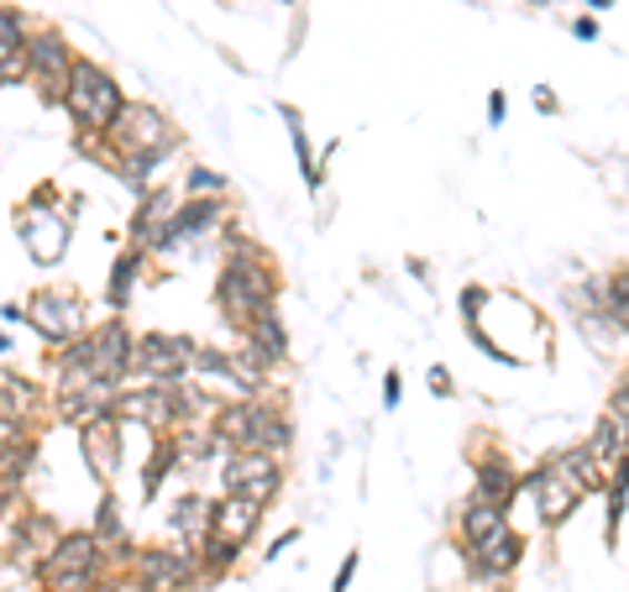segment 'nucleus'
Wrapping results in <instances>:
<instances>
[{
	"instance_id": "1",
	"label": "nucleus",
	"mask_w": 629,
	"mask_h": 592,
	"mask_svg": "<svg viewBox=\"0 0 629 592\" xmlns=\"http://www.w3.org/2000/svg\"><path fill=\"white\" fill-rule=\"evenodd\" d=\"M273 299H278L273 262L262 258L252 241H231V262L221 268V283H216V310L237 331H247L262 310H273Z\"/></svg>"
},
{
	"instance_id": "2",
	"label": "nucleus",
	"mask_w": 629,
	"mask_h": 592,
	"mask_svg": "<svg viewBox=\"0 0 629 592\" xmlns=\"http://www.w3.org/2000/svg\"><path fill=\"white\" fill-rule=\"evenodd\" d=\"M58 100H63V111L74 116L79 131H106L111 116L127 106V100H121V84H116L100 63H90V58H74V69L63 79Z\"/></svg>"
},
{
	"instance_id": "3",
	"label": "nucleus",
	"mask_w": 629,
	"mask_h": 592,
	"mask_svg": "<svg viewBox=\"0 0 629 592\" xmlns=\"http://www.w3.org/2000/svg\"><path fill=\"white\" fill-rule=\"evenodd\" d=\"M100 561H106V545L94 540V530H74V535H58L48 545V555L38 561V576L48 592H90L100 582Z\"/></svg>"
},
{
	"instance_id": "4",
	"label": "nucleus",
	"mask_w": 629,
	"mask_h": 592,
	"mask_svg": "<svg viewBox=\"0 0 629 592\" xmlns=\"http://www.w3.org/2000/svg\"><path fill=\"white\" fill-rule=\"evenodd\" d=\"M194 341L189 335H173V331H148V335H131V368L127 378L137 383H179L194 362Z\"/></svg>"
},
{
	"instance_id": "5",
	"label": "nucleus",
	"mask_w": 629,
	"mask_h": 592,
	"mask_svg": "<svg viewBox=\"0 0 629 592\" xmlns=\"http://www.w3.org/2000/svg\"><path fill=\"white\" fill-rule=\"evenodd\" d=\"M116 152H173V127H168V116L148 100H137V106H121L111 116V127H106Z\"/></svg>"
},
{
	"instance_id": "6",
	"label": "nucleus",
	"mask_w": 629,
	"mask_h": 592,
	"mask_svg": "<svg viewBox=\"0 0 629 592\" xmlns=\"http://www.w3.org/2000/svg\"><path fill=\"white\" fill-rule=\"evenodd\" d=\"M278 488H283V466L268 451H237L231 466H226V493L258 503V509H268L278 499Z\"/></svg>"
},
{
	"instance_id": "7",
	"label": "nucleus",
	"mask_w": 629,
	"mask_h": 592,
	"mask_svg": "<svg viewBox=\"0 0 629 592\" xmlns=\"http://www.w3.org/2000/svg\"><path fill=\"white\" fill-rule=\"evenodd\" d=\"M21 320H27L42 341H53V347H63V341H74V335L84 331V310H79V299L63 294V289H38L32 304L21 310Z\"/></svg>"
},
{
	"instance_id": "8",
	"label": "nucleus",
	"mask_w": 629,
	"mask_h": 592,
	"mask_svg": "<svg viewBox=\"0 0 629 592\" xmlns=\"http://www.w3.org/2000/svg\"><path fill=\"white\" fill-rule=\"evenodd\" d=\"M194 572H200L194 545H152L137 555V588L142 592H179L194 582Z\"/></svg>"
},
{
	"instance_id": "9",
	"label": "nucleus",
	"mask_w": 629,
	"mask_h": 592,
	"mask_svg": "<svg viewBox=\"0 0 629 592\" xmlns=\"http://www.w3.org/2000/svg\"><path fill=\"white\" fill-rule=\"evenodd\" d=\"M69 69H74V48H69V38H63V32H53V27L27 32V79H38L42 90L58 100V90H63Z\"/></svg>"
},
{
	"instance_id": "10",
	"label": "nucleus",
	"mask_w": 629,
	"mask_h": 592,
	"mask_svg": "<svg viewBox=\"0 0 629 592\" xmlns=\"http://www.w3.org/2000/svg\"><path fill=\"white\" fill-rule=\"evenodd\" d=\"M530 488H536L540 519H546V524H561V519H572V509L582 503V482L572 478V466L561 462V456L540 462L536 472H530Z\"/></svg>"
},
{
	"instance_id": "11",
	"label": "nucleus",
	"mask_w": 629,
	"mask_h": 592,
	"mask_svg": "<svg viewBox=\"0 0 629 592\" xmlns=\"http://www.w3.org/2000/svg\"><path fill=\"white\" fill-rule=\"evenodd\" d=\"M111 420L127 425H173V389L168 383H137V389H116L111 393Z\"/></svg>"
},
{
	"instance_id": "12",
	"label": "nucleus",
	"mask_w": 629,
	"mask_h": 592,
	"mask_svg": "<svg viewBox=\"0 0 629 592\" xmlns=\"http://www.w3.org/2000/svg\"><path fill=\"white\" fill-rule=\"evenodd\" d=\"M84 357H90L94 378H111V383H121L127 368H131V331L121 325V320L100 325V331H84Z\"/></svg>"
},
{
	"instance_id": "13",
	"label": "nucleus",
	"mask_w": 629,
	"mask_h": 592,
	"mask_svg": "<svg viewBox=\"0 0 629 592\" xmlns=\"http://www.w3.org/2000/svg\"><path fill=\"white\" fill-rule=\"evenodd\" d=\"M111 393H116L111 378H90V383H79V389H63V393H58V414H63L69 425H90V420H106V414H111Z\"/></svg>"
},
{
	"instance_id": "14",
	"label": "nucleus",
	"mask_w": 629,
	"mask_h": 592,
	"mask_svg": "<svg viewBox=\"0 0 629 592\" xmlns=\"http://www.w3.org/2000/svg\"><path fill=\"white\" fill-rule=\"evenodd\" d=\"M27 79V17L17 6H0V84L11 90Z\"/></svg>"
},
{
	"instance_id": "15",
	"label": "nucleus",
	"mask_w": 629,
	"mask_h": 592,
	"mask_svg": "<svg viewBox=\"0 0 629 592\" xmlns=\"http://www.w3.org/2000/svg\"><path fill=\"white\" fill-rule=\"evenodd\" d=\"M467 561H472V576H509L519 566V555H525V540L515 535V530H499L493 540H482V545H472V551H462Z\"/></svg>"
},
{
	"instance_id": "16",
	"label": "nucleus",
	"mask_w": 629,
	"mask_h": 592,
	"mask_svg": "<svg viewBox=\"0 0 629 592\" xmlns=\"http://www.w3.org/2000/svg\"><path fill=\"white\" fill-rule=\"evenodd\" d=\"M258 524H262V509L237 499V493H226L221 503H210V535H226V540H237V545H247V540L258 535Z\"/></svg>"
},
{
	"instance_id": "17",
	"label": "nucleus",
	"mask_w": 629,
	"mask_h": 592,
	"mask_svg": "<svg viewBox=\"0 0 629 592\" xmlns=\"http://www.w3.org/2000/svg\"><path fill=\"white\" fill-rule=\"evenodd\" d=\"M79 441H84V456H90V472L94 478H111L116 462H121V420H90L79 425Z\"/></svg>"
},
{
	"instance_id": "18",
	"label": "nucleus",
	"mask_w": 629,
	"mask_h": 592,
	"mask_svg": "<svg viewBox=\"0 0 629 592\" xmlns=\"http://www.w3.org/2000/svg\"><path fill=\"white\" fill-rule=\"evenodd\" d=\"M294 445V425H289V414L278 404H268V399H258L252 404V441H247V451H268V456H283Z\"/></svg>"
},
{
	"instance_id": "19",
	"label": "nucleus",
	"mask_w": 629,
	"mask_h": 592,
	"mask_svg": "<svg viewBox=\"0 0 629 592\" xmlns=\"http://www.w3.org/2000/svg\"><path fill=\"white\" fill-rule=\"evenodd\" d=\"M247 357H258L268 372H273L278 362L289 357V335H283V320H278V310H262V315L247 325Z\"/></svg>"
},
{
	"instance_id": "20",
	"label": "nucleus",
	"mask_w": 629,
	"mask_h": 592,
	"mask_svg": "<svg viewBox=\"0 0 629 592\" xmlns=\"http://www.w3.org/2000/svg\"><path fill=\"white\" fill-rule=\"evenodd\" d=\"M221 210H226L221 194H210V200H189V204H179V210H173V221H168V241L179 247L184 237H200V231H210V225L221 221Z\"/></svg>"
},
{
	"instance_id": "21",
	"label": "nucleus",
	"mask_w": 629,
	"mask_h": 592,
	"mask_svg": "<svg viewBox=\"0 0 629 592\" xmlns=\"http://www.w3.org/2000/svg\"><path fill=\"white\" fill-rule=\"evenodd\" d=\"M515 493H519V472H515V466L503 462V456H482V462H478V493H472V499L509 509Z\"/></svg>"
},
{
	"instance_id": "22",
	"label": "nucleus",
	"mask_w": 629,
	"mask_h": 592,
	"mask_svg": "<svg viewBox=\"0 0 629 592\" xmlns=\"http://www.w3.org/2000/svg\"><path fill=\"white\" fill-rule=\"evenodd\" d=\"M168 530L179 535V545H200V540L210 535V499L184 493V499L173 503V514H168Z\"/></svg>"
},
{
	"instance_id": "23",
	"label": "nucleus",
	"mask_w": 629,
	"mask_h": 592,
	"mask_svg": "<svg viewBox=\"0 0 629 592\" xmlns=\"http://www.w3.org/2000/svg\"><path fill=\"white\" fill-rule=\"evenodd\" d=\"M499 530H509V509L482 503V499H472L462 509V551H472V545H482V540H493Z\"/></svg>"
},
{
	"instance_id": "24",
	"label": "nucleus",
	"mask_w": 629,
	"mask_h": 592,
	"mask_svg": "<svg viewBox=\"0 0 629 592\" xmlns=\"http://www.w3.org/2000/svg\"><path fill=\"white\" fill-rule=\"evenodd\" d=\"M142 262H148V252L142 247H131V252H121L111 268V283H106V299H111V310H127L131 289H137V273H142Z\"/></svg>"
},
{
	"instance_id": "25",
	"label": "nucleus",
	"mask_w": 629,
	"mask_h": 592,
	"mask_svg": "<svg viewBox=\"0 0 629 592\" xmlns=\"http://www.w3.org/2000/svg\"><path fill=\"white\" fill-rule=\"evenodd\" d=\"M173 456H179V445H173V441H163L158 451H152V466L142 472V499H158V488H163V478L173 472V466H179Z\"/></svg>"
},
{
	"instance_id": "26",
	"label": "nucleus",
	"mask_w": 629,
	"mask_h": 592,
	"mask_svg": "<svg viewBox=\"0 0 629 592\" xmlns=\"http://www.w3.org/2000/svg\"><path fill=\"white\" fill-rule=\"evenodd\" d=\"M94 540H100V545H121V514H116V499L100 503V514H94Z\"/></svg>"
},
{
	"instance_id": "27",
	"label": "nucleus",
	"mask_w": 629,
	"mask_h": 592,
	"mask_svg": "<svg viewBox=\"0 0 629 592\" xmlns=\"http://www.w3.org/2000/svg\"><path fill=\"white\" fill-rule=\"evenodd\" d=\"M221 189H226V179L210 173V168H194V173H189V194H221Z\"/></svg>"
},
{
	"instance_id": "28",
	"label": "nucleus",
	"mask_w": 629,
	"mask_h": 592,
	"mask_svg": "<svg viewBox=\"0 0 629 592\" xmlns=\"http://www.w3.org/2000/svg\"><path fill=\"white\" fill-rule=\"evenodd\" d=\"M352 572H357V551L341 561V572H336V588H331V592H347V588H352Z\"/></svg>"
},
{
	"instance_id": "29",
	"label": "nucleus",
	"mask_w": 629,
	"mask_h": 592,
	"mask_svg": "<svg viewBox=\"0 0 629 592\" xmlns=\"http://www.w3.org/2000/svg\"><path fill=\"white\" fill-rule=\"evenodd\" d=\"M399 393H405V383H399V372H389V383H383V409L399 404Z\"/></svg>"
},
{
	"instance_id": "30",
	"label": "nucleus",
	"mask_w": 629,
	"mask_h": 592,
	"mask_svg": "<svg viewBox=\"0 0 629 592\" xmlns=\"http://www.w3.org/2000/svg\"><path fill=\"white\" fill-rule=\"evenodd\" d=\"M0 519H17V499H11V482H0Z\"/></svg>"
},
{
	"instance_id": "31",
	"label": "nucleus",
	"mask_w": 629,
	"mask_h": 592,
	"mask_svg": "<svg viewBox=\"0 0 629 592\" xmlns=\"http://www.w3.org/2000/svg\"><path fill=\"white\" fill-rule=\"evenodd\" d=\"M478 304H482V289H467V294H462V315L478 320Z\"/></svg>"
},
{
	"instance_id": "32",
	"label": "nucleus",
	"mask_w": 629,
	"mask_h": 592,
	"mask_svg": "<svg viewBox=\"0 0 629 592\" xmlns=\"http://www.w3.org/2000/svg\"><path fill=\"white\" fill-rule=\"evenodd\" d=\"M503 111H509V100H503V94H493V100H488V121H493V127H503Z\"/></svg>"
},
{
	"instance_id": "33",
	"label": "nucleus",
	"mask_w": 629,
	"mask_h": 592,
	"mask_svg": "<svg viewBox=\"0 0 629 592\" xmlns=\"http://www.w3.org/2000/svg\"><path fill=\"white\" fill-rule=\"evenodd\" d=\"M430 389H436V393H451V378H446V368L430 372Z\"/></svg>"
},
{
	"instance_id": "34",
	"label": "nucleus",
	"mask_w": 629,
	"mask_h": 592,
	"mask_svg": "<svg viewBox=\"0 0 629 592\" xmlns=\"http://www.w3.org/2000/svg\"><path fill=\"white\" fill-rule=\"evenodd\" d=\"M6 347H11V335H0V352H6Z\"/></svg>"
}]
</instances>
